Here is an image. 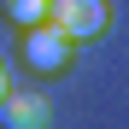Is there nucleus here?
<instances>
[{
  "mask_svg": "<svg viewBox=\"0 0 129 129\" xmlns=\"http://www.w3.org/2000/svg\"><path fill=\"white\" fill-rule=\"evenodd\" d=\"M24 64L29 71H64V64H71V35H64L53 18L29 24L24 29Z\"/></svg>",
  "mask_w": 129,
  "mask_h": 129,
  "instance_id": "1",
  "label": "nucleus"
},
{
  "mask_svg": "<svg viewBox=\"0 0 129 129\" xmlns=\"http://www.w3.org/2000/svg\"><path fill=\"white\" fill-rule=\"evenodd\" d=\"M47 18H53L71 41H94L106 24H112V6H106V0H53Z\"/></svg>",
  "mask_w": 129,
  "mask_h": 129,
  "instance_id": "2",
  "label": "nucleus"
},
{
  "mask_svg": "<svg viewBox=\"0 0 129 129\" xmlns=\"http://www.w3.org/2000/svg\"><path fill=\"white\" fill-rule=\"evenodd\" d=\"M0 117H6L12 129H41V123L53 117V100H47V94H12V88H6Z\"/></svg>",
  "mask_w": 129,
  "mask_h": 129,
  "instance_id": "3",
  "label": "nucleus"
},
{
  "mask_svg": "<svg viewBox=\"0 0 129 129\" xmlns=\"http://www.w3.org/2000/svg\"><path fill=\"white\" fill-rule=\"evenodd\" d=\"M0 6H6V18H12V24H41V18H47V6H53V0H0Z\"/></svg>",
  "mask_w": 129,
  "mask_h": 129,
  "instance_id": "4",
  "label": "nucleus"
},
{
  "mask_svg": "<svg viewBox=\"0 0 129 129\" xmlns=\"http://www.w3.org/2000/svg\"><path fill=\"white\" fill-rule=\"evenodd\" d=\"M6 88H12V82H6V59H0V100H6Z\"/></svg>",
  "mask_w": 129,
  "mask_h": 129,
  "instance_id": "5",
  "label": "nucleus"
}]
</instances>
